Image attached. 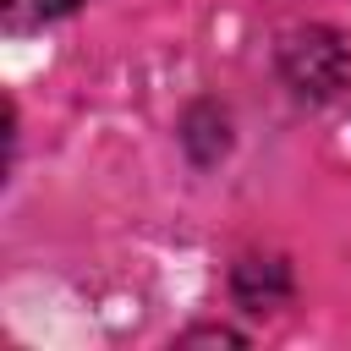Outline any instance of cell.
<instances>
[{"label": "cell", "mask_w": 351, "mask_h": 351, "mask_svg": "<svg viewBox=\"0 0 351 351\" xmlns=\"http://www.w3.org/2000/svg\"><path fill=\"white\" fill-rule=\"evenodd\" d=\"M71 5L77 0H0V22H5V33H33V27L66 16Z\"/></svg>", "instance_id": "6da1fadb"}]
</instances>
